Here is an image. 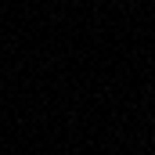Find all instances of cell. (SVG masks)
<instances>
[]
</instances>
